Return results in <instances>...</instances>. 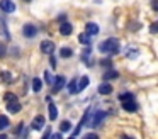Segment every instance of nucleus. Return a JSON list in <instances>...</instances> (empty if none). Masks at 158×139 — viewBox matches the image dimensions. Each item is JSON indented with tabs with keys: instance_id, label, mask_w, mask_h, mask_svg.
<instances>
[{
	"instance_id": "f3484780",
	"label": "nucleus",
	"mask_w": 158,
	"mask_h": 139,
	"mask_svg": "<svg viewBox=\"0 0 158 139\" xmlns=\"http://www.w3.org/2000/svg\"><path fill=\"white\" fill-rule=\"evenodd\" d=\"M41 88H43L41 78H34V80H32V90H34V92H41Z\"/></svg>"
},
{
	"instance_id": "9d476101",
	"label": "nucleus",
	"mask_w": 158,
	"mask_h": 139,
	"mask_svg": "<svg viewBox=\"0 0 158 139\" xmlns=\"http://www.w3.org/2000/svg\"><path fill=\"white\" fill-rule=\"evenodd\" d=\"M123 108H124L126 112H136V110H138V104H136V100L123 102Z\"/></svg>"
},
{
	"instance_id": "9b49d317",
	"label": "nucleus",
	"mask_w": 158,
	"mask_h": 139,
	"mask_svg": "<svg viewBox=\"0 0 158 139\" xmlns=\"http://www.w3.org/2000/svg\"><path fill=\"white\" fill-rule=\"evenodd\" d=\"M21 108H22V105L19 104L17 100H15V102H9V104H7V110L10 112V114H17V112H21Z\"/></svg>"
},
{
	"instance_id": "c85d7f7f",
	"label": "nucleus",
	"mask_w": 158,
	"mask_h": 139,
	"mask_svg": "<svg viewBox=\"0 0 158 139\" xmlns=\"http://www.w3.org/2000/svg\"><path fill=\"white\" fill-rule=\"evenodd\" d=\"M44 80H46V83H53V76L48 73V71L44 73Z\"/></svg>"
},
{
	"instance_id": "ddd939ff",
	"label": "nucleus",
	"mask_w": 158,
	"mask_h": 139,
	"mask_svg": "<svg viewBox=\"0 0 158 139\" xmlns=\"http://www.w3.org/2000/svg\"><path fill=\"white\" fill-rule=\"evenodd\" d=\"M48 110H49V119H51V121H55V119L58 117V108H56V105L53 104V102H49Z\"/></svg>"
},
{
	"instance_id": "412c9836",
	"label": "nucleus",
	"mask_w": 158,
	"mask_h": 139,
	"mask_svg": "<svg viewBox=\"0 0 158 139\" xmlns=\"http://www.w3.org/2000/svg\"><path fill=\"white\" fill-rule=\"evenodd\" d=\"M77 87H78V83H77V78H73V80L68 83V92H70V93H77Z\"/></svg>"
},
{
	"instance_id": "bb28decb",
	"label": "nucleus",
	"mask_w": 158,
	"mask_h": 139,
	"mask_svg": "<svg viewBox=\"0 0 158 139\" xmlns=\"http://www.w3.org/2000/svg\"><path fill=\"white\" fill-rule=\"evenodd\" d=\"M22 129H24V124H22V122H21V124H19L17 127L14 129V134H15V136H19V134H21V132H22Z\"/></svg>"
},
{
	"instance_id": "1a4fd4ad",
	"label": "nucleus",
	"mask_w": 158,
	"mask_h": 139,
	"mask_svg": "<svg viewBox=\"0 0 158 139\" xmlns=\"http://www.w3.org/2000/svg\"><path fill=\"white\" fill-rule=\"evenodd\" d=\"M72 32H73V26L70 22H63L61 26H60V34H61V36H70Z\"/></svg>"
},
{
	"instance_id": "39448f33",
	"label": "nucleus",
	"mask_w": 158,
	"mask_h": 139,
	"mask_svg": "<svg viewBox=\"0 0 158 139\" xmlns=\"http://www.w3.org/2000/svg\"><path fill=\"white\" fill-rule=\"evenodd\" d=\"M66 85V80H65V76H61V75H58V76L55 78V80H53V92H60L61 90L63 87H65Z\"/></svg>"
},
{
	"instance_id": "7c9ffc66",
	"label": "nucleus",
	"mask_w": 158,
	"mask_h": 139,
	"mask_svg": "<svg viewBox=\"0 0 158 139\" xmlns=\"http://www.w3.org/2000/svg\"><path fill=\"white\" fill-rule=\"evenodd\" d=\"M100 64H102V66H107V68H109V66H110V64H112V63H110L109 59H102V61H100Z\"/></svg>"
},
{
	"instance_id": "dca6fc26",
	"label": "nucleus",
	"mask_w": 158,
	"mask_h": 139,
	"mask_svg": "<svg viewBox=\"0 0 158 139\" xmlns=\"http://www.w3.org/2000/svg\"><path fill=\"white\" fill-rule=\"evenodd\" d=\"M117 76H119V73H117L116 70H109V71L104 73V80H114V78H117Z\"/></svg>"
},
{
	"instance_id": "473e14b6",
	"label": "nucleus",
	"mask_w": 158,
	"mask_h": 139,
	"mask_svg": "<svg viewBox=\"0 0 158 139\" xmlns=\"http://www.w3.org/2000/svg\"><path fill=\"white\" fill-rule=\"evenodd\" d=\"M49 63H51V68H56V58H51Z\"/></svg>"
},
{
	"instance_id": "f03ea898",
	"label": "nucleus",
	"mask_w": 158,
	"mask_h": 139,
	"mask_svg": "<svg viewBox=\"0 0 158 139\" xmlns=\"http://www.w3.org/2000/svg\"><path fill=\"white\" fill-rule=\"evenodd\" d=\"M0 10L5 14H12L15 12V3L12 0H0Z\"/></svg>"
},
{
	"instance_id": "f257e3e1",
	"label": "nucleus",
	"mask_w": 158,
	"mask_h": 139,
	"mask_svg": "<svg viewBox=\"0 0 158 139\" xmlns=\"http://www.w3.org/2000/svg\"><path fill=\"white\" fill-rule=\"evenodd\" d=\"M99 51L100 53H106V54L119 53V39H116V37H109V39L102 41L100 46H99Z\"/></svg>"
},
{
	"instance_id": "4468645a",
	"label": "nucleus",
	"mask_w": 158,
	"mask_h": 139,
	"mask_svg": "<svg viewBox=\"0 0 158 139\" xmlns=\"http://www.w3.org/2000/svg\"><path fill=\"white\" fill-rule=\"evenodd\" d=\"M89 76H82L80 78V81H78V87H77V92H82V90H85L87 87H89Z\"/></svg>"
},
{
	"instance_id": "4be33fe9",
	"label": "nucleus",
	"mask_w": 158,
	"mask_h": 139,
	"mask_svg": "<svg viewBox=\"0 0 158 139\" xmlns=\"http://www.w3.org/2000/svg\"><path fill=\"white\" fill-rule=\"evenodd\" d=\"M60 129H61V132H68L70 129H72V122H70V121H63L61 124H60Z\"/></svg>"
},
{
	"instance_id": "423d86ee",
	"label": "nucleus",
	"mask_w": 158,
	"mask_h": 139,
	"mask_svg": "<svg viewBox=\"0 0 158 139\" xmlns=\"http://www.w3.org/2000/svg\"><path fill=\"white\" fill-rule=\"evenodd\" d=\"M44 117L43 115H36L34 119H32V122H31V127L34 129V131H41L43 127H44Z\"/></svg>"
},
{
	"instance_id": "e433bc0d",
	"label": "nucleus",
	"mask_w": 158,
	"mask_h": 139,
	"mask_svg": "<svg viewBox=\"0 0 158 139\" xmlns=\"http://www.w3.org/2000/svg\"><path fill=\"white\" fill-rule=\"evenodd\" d=\"M24 2H31V0H24Z\"/></svg>"
},
{
	"instance_id": "cd10ccee",
	"label": "nucleus",
	"mask_w": 158,
	"mask_h": 139,
	"mask_svg": "<svg viewBox=\"0 0 158 139\" xmlns=\"http://www.w3.org/2000/svg\"><path fill=\"white\" fill-rule=\"evenodd\" d=\"M5 53H7V47H5V44H4V43H0V58L4 56Z\"/></svg>"
},
{
	"instance_id": "a878e982",
	"label": "nucleus",
	"mask_w": 158,
	"mask_h": 139,
	"mask_svg": "<svg viewBox=\"0 0 158 139\" xmlns=\"http://www.w3.org/2000/svg\"><path fill=\"white\" fill-rule=\"evenodd\" d=\"M150 32L151 34H158V22H153L150 26Z\"/></svg>"
},
{
	"instance_id": "5701e85b",
	"label": "nucleus",
	"mask_w": 158,
	"mask_h": 139,
	"mask_svg": "<svg viewBox=\"0 0 158 139\" xmlns=\"http://www.w3.org/2000/svg\"><path fill=\"white\" fill-rule=\"evenodd\" d=\"M4 98L7 100V104H9V102H15V100H17V97H15V93H12V92H7V93L4 95Z\"/></svg>"
},
{
	"instance_id": "f8f14e48",
	"label": "nucleus",
	"mask_w": 158,
	"mask_h": 139,
	"mask_svg": "<svg viewBox=\"0 0 158 139\" xmlns=\"http://www.w3.org/2000/svg\"><path fill=\"white\" fill-rule=\"evenodd\" d=\"M99 93L100 95H110L112 93V85L110 83H100L99 85Z\"/></svg>"
},
{
	"instance_id": "393cba45",
	"label": "nucleus",
	"mask_w": 158,
	"mask_h": 139,
	"mask_svg": "<svg viewBox=\"0 0 158 139\" xmlns=\"http://www.w3.org/2000/svg\"><path fill=\"white\" fill-rule=\"evenodd\" d=\"M82 139H100L99 134H95V132H89V134H85Z\"/></svg>"
},
{
	"instance_id": "f704fd0d",
	"label": "nucleus",
	"mask_w": 158,
	"mask_h": 139,
	"mask_svg": "<svg viewBox=\"0 0 158 139\" xmlns=\"http://www.w3.org/2000/svg\"><path fill=\"white\" fill-rule=\"evenodd\" d=\"M121 139H131L129 136H121Z\"/></svg>"
},
{
	"instance_id": "c756f323",
	"label": "nucleus",
	"mask_w": 158,
	"mask_h": 139,
	"mask_svg": "<svg viewBox=\"0 0 158 139\" xmlns=\"http://www.w3.org/2000/svg\"><path fill=\"white\" fill-rule=\"evenodd\" d=\"M49 136H51V129H49V127H46V131H44V136H43L41 139H49Z\"/></svg>"
},
{
	"instance_id": "c9c22d12",
	"label": "nucleus",
	"mask_w": 158,
	"mask_h": 139,
	"mask_svg": "<svg viewBox=\"0 0 158 139\" xmlns=\"http://www.w3.org/2000/svg\"><path fill=\"white\" fill-rule=\"evenodd\" d=\"M68 139H75V136H70V137Z\"/></svg>"
},
{
	"instance_id": "aec40b11",
	"label": "nucleus",
	"mask_w": 158,
	"mask_h": 139,
	"mask_svg": "<svg viewBox=\"0 0 158 139\" xmlns=\"http://www.w3.org/2000/svg\"><path fill=\"white\" fill-rule=\"evenodd\" d=\"M119 100L121 102H127V100H134V95L131 92H126V93H121L119 95Z\"/></svg>"
},
{
	"instance_id": "a211bd4d",
	"label": "nucleus",
	"mask_w": 158,
	"mask_h": 139,
	"mask_svg": "<svg viewBox=\"0 0 158 139\" xmlns=\"http://www.w3.org/2000/svg\"><path fill=\"white\" fill-rule=\"evenodd\" d=\"M78 41H80L82 44H87V46H90V41H92V39H90V36H89L87 32H83V34H80V36H78Z\"/></svg>"
},
{
	"instance_id": "6e6552de",
	"label": "nucleus",
	"mask_w": 158,
	"mask_h": 139,
	"mask_svg": "<svg viewBox=\"0 0 158 139\" xmlns=\"http://www.w3.org/2000/svg\"><path fill=\"white\" fill-rule=\"evenodd\" d=\"M99 26H97L95 22H87V26H85V32L89 34V36H97L99 34Z\"/></svg>"
},
{
	"instance_id": "0eeeda50",
	"label": "nucleus",
	"mask_w": 158,
	"mask_h": 139,
	"mask_svg": "<svg viewBox=\"0 0 158 139\" xmlns=\"http://www.w3.org/2000/svg\"><path fill=\"white\" fill-rule=\"evenodd\" d=\"M39 46H41V51L44 54H51L53 51H55V44H53V41H43Z\"/></svg>"
},
{
	"instance_id": "6ab92c4d",
	"label": "nucleus",
	"mask_w": 158,
	"mask_h": 139,
	"mask_svg": "<svg viewBox=\"0 0 158 139\" xmlns=\"http://www.w3.org/2000/svg\"><path fill=\"white\" fill-rule=\"evenodd\" d=\"M72 54H73V51L70 47H61L60 49V56L61 58H72Z\"/></svg>"
},
{
	"instance_id": "2f4dec72",
	"label": "nucleus",
	"mask_w": 158,
	"mask_h": 139,
	"mask_svg": "<svg viewBox=\"0 0 158 139\" xmlns=\"http://www.w3.org/2000/svg\"><path fill=\"white\" fill-rule=\"evenodd\" d=\"M49 139H61V134H51Z\"/></svg>"
},
{
	"instance_id": "2eb2a0df",
	"label": "nucleus",
	"mask_w": 158,
	"mask_h": 139,
	"mask_svg": "<svg viewBox=\"0 0 158 139\" xmlns=\"http://www.w3.org/2000/svg\"><path fill=\"white\" fill-rule=\"evenodd\" d=\"M9 124H10V122H9V117H7V115H0V132L4 131V129H7Z\"/></svg>"
},
{
	"instance_id": "7ed1b4c3",
	"label": "nucleus",
	"mask_w": 158,
	"mask_h": 139,
	"mask_svg": "<svg viewBox=\"0 0 158 139\" xmlns=\"http://www.w3.org/2000/svg\"><path fill=\"white\" fill-rule=\"evenodd\" d=\"M106 115H107V114H106L104 110H97L95 114H94V119H92V122H90V125H92V127H99V125L104 122Z\"/></svg>"
},
{
	"instance_id": "20e7f679",
	"label": "nucleus",
	"mask_w": 158,
	"mask_h": 139,
	"mask_svg": "<svg viewBox=\"0 0 158 139\" xmlns=\"http://www.w3.org/2000/svg\"><path fill=\"white\" fill-rule=\"evenodd\" d=\"M22 34H24V37H36V34H38V29H36V26H32V24H24V27H22Z\"/></svg>"
},
{
	"instance_id": "72a5a7b5",
	"label": "nucleus",
	"mask_w": 158,
	"mask_h": 139,
	"mask_svg": "<svg viewBox=\"0 0 158 139\" xmlns=\"http://www.w3.org/2000/svg\"><path fill=\"white\" fill-rule=\"evenodd\" d=\"M0 139H7V136H5V134H0Z\"/></svg>"
},
{
	"instance_id": "b1692460",
	"label": "nucleus",
	"mask_w": 158,
	"mask_h": 139,
	"mask_svg": "<svg viewBox=\"0 0 158 139\" xmlns=\"http://www.w3.org/2000/svg\"><path fill=\"white\" fill-rule=\"evenodd\" d=\"M0 78H2V80L4 81H10L12 80V75H10V71H2V73H0Z\"/></svg>"
}]
</instances>
